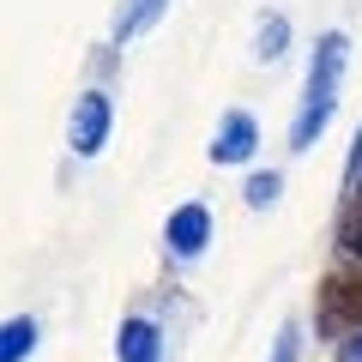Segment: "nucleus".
I'll return each mask as SVG.
<instances>
[{
    "mask_svg": "<svg viewBox=\"0 0 362 362\" xmlns=\"http://www.w3.org/2000/svg\"><path fill=\"white\" fill-rule=\"evenodd\" d=\"M326 314L362 326V272H338V278H326Z\"/></svg>",
    "mask_w": 362,
    "mask_h": 362,
    "instance_id": "obj_1",
    "label": "nucleus"
},
{
    "mask_svg": "<svg viewBox=\"0 0 362 362\" xmlns=\"http://www.w3.org/2000/svg\"><path fill=\"white\" fill-rule=\"evenodd\" d=\"M344 247L362 259V206H350V211H344Z\"/></svg>",
    "mask_w": 362,
    "mask_h": 362,
    "instance_id": "obj_2",
    "label": "nucleus"
}]
</instances>
